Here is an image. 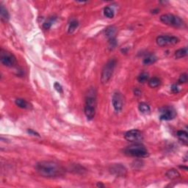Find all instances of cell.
Wrapping results in <instances>:
<instances>
[{"label": "cell", "instance_id": "1", "mask_svg": "<svg viewBox=\"0 0 188 188\" xmlns=\"http://www.w3.org/2000/svg\"><path fill=\"white\" fill-rule=\"evenodd\" d=\"M35 169L40 176L45 178H57L65 174L64 168L54 161L44 160L36 164Z\"/></svg>", "mask_w": 188, "mask_h": 188}, {"label": "cell", "instance_id": "2", "mask_svg": "<svg viewBox=\"0 0 188 188\" xmlns=\"http://www.w3.org/2000/svg\"><path fill=\"white\" fill-rule=\"evenodd\" d=\"M124 154L129 157L137 158H146L149 156L147 148L140 143H135V144L126 147L124 149Z\"/></svg>", "mask_w": 188, "mask_h": 188}, {"label": "cell", "instance_id": "3", "mask_svg": "<svg viewBox=\"0 0 188 188\" xmlns=\"http://www.w3.org/2000/svg\"><path fill=\"white\" fill-rule=\"evenodd\" d=\"M160 21L165 25L175 27H184L185 22L181 18L173 14H163L160 16Z\"/></svg>", "mask_w": 188, "mask_h": 188}, {"label": "cell", "instance_id": "4", "mask_svg": "<svg viewBox=\"0 0 188 188\" xmlns=\"http://www.w3.org/2000/svg\"><path fill=\"white\" fill-rule=\"evenodd\" d=\"M115 66H116V60L115 59H111L106 63L102 72L101 82L102 84H107L109 81L113 76Z\"/></svg>", "mask_w": 188, "mask_h": 188}, {"label": "cell", "instance_id": "5", "mask_svg": "<svg viewBox=\"0 0 188 188\" xmlns=\"http://www.w3.org/2000/svg\"><path fill=\"white\" fill-rule=\"evenodd\" d=\"M85 114L88 120H92L96 115V97L94 95L88 94L85 101Z\"/></svg>", "mask_w": 188, "mask_h": 188}, {"label": "cell", "instance_id": "6", "mask_svg": "<svg viewBox=\"0 0 188 188\" xmlns=\"http://www.w3.org/2000/svg\"><path fill=\"white\" fill-rule=\"evenodd\" d=\"M0 61L7 67H13L16 64V58L13 54L4 49L0 51Z\"/></svg>", "mask_w": 188, "mask_h": 188}, {"label": "cell", "instance_id": "7", "mask_svg": "<svg viewBox=\"0 0 188 188\" xmlns=\"http://www.w3.org/2000/svg\"><path fill=\"white\" fill-rule=\"evenodd\" d=\"M157 45L159 46H165L170 45H175L179 42V39L175 36H168V35H160L156 39Z\"/></svg>", "mask_w": 188, "mask_h": 188}, {"label": "cell", "instance_id": "8", "mask_svg": "<svg viewBox=\"0 0 188 188\" xmlns=\"http://www.w3.org/2000/svg\"><path fill=\"white\" fill-rule=\"evenodd\" d=\"M159 119L162 121L173 120L176 115V112L172 107H164L159 110Z\"/></svg>", "mask_w": 188, "mask_h": 188}, {"label": "cell", "instance_id": "9", "mask_svg": "<svg viewBox=\"0 0 188 188\" xmlns=\"http://www.w3.org/2000/svg\"><path fill=\"white\" fill-rule=\"evenodd\" d=\"M124 137L127 141L132 143H138L143 140V133L138 129H132L126 132Z\"/></svg>", "mask_w": 188, "mask_h": 188}, {"label": "cell", "instance_id": "10", "mask_svg": "<svg viewBox=\"0 0 188 188\" xmlns=\"http://www.w3.org/2000/svg\"><path fill=\"white\" fill-rule=\"evenodd\" d=\"M112 103H113V108L115 112L119 113L122 110L124 102H123V97L121 93L118 91L114 93V94L113 95V98H112Z\"/></svg>", "mask_w": 188, "mask_h": 188}, {"label": "cell", "instance_id": "11", "mask_svg": "<svg viewBox=\"0 0 188 188\" xmlns=\"http://www.w3.org/2000/svg\"><path fill=\"white\" fill-rule=\"evenodd\" d=\"M109 171L112 174L117 176H124L126 175L127 170L125 166L121 164H113L109 167Z\"/></svg>", "mask_w": 188, "mask_h": 188}, {"label": "cell", "instance_id": "12", "mask_svg": "<svg viewBox=\"0 0 188 188\" xmlns=\"http://www.w3.org/2000/svg\"><path fill=\"white\" fill-rule=\"evenodd\" d=\"M16 105L18 106V107L21 108V109H32V105L29 103L27 101H26L25 99L23 98H17L15 101Z\"/></svg>", "mask_w": 188, "mask_h": 188}, {"label": "cell", "instance_id": "13", "mask_svg": "<svg viewBox=\"0 0 188 188\" xmlns=\"http://www.w3.org/2000/svg\"><path fill=\"white\" fill-rule=\"evenodd\" d=\"M157 57H156V55H153V54H149L147 56L145 57V58L143 59V63L146 66H149V65L154 64L157 62Z\"/></svg>", "mask_w": 188, "mask_h": 188}, {"label": "cell", "instance_id": "14", "mask_svg": "<svg viewBox=\"0 0 188 188\" xmlns=\"http://www.w3.org/2000/svg\"><path fill=\"white\" fill-rule=\"evenodd\" d=\"M177 137L178 140L185 145H187L188 134L185 130H179L177 132Z\"/></svg>", "mask_w": 188, "mask_h": 188}, {"label": "cell", "instance_id": "15", "mask_svg": "<svg viewBox=\"0 0 188 188\" xmlns=\"http://www.w3.org/2000/svg\"><path fill=\"white\" fill-rule=\"evenodd\" d=\"M180 176L181 175H180L179 172L174 168L170 169L166 172V176L169 179H176V178H179Z\"/></svg>", "mask_w": 188, "mask_h": 188}, {"label": "cell", "instance_id": "16", "mask_svg": "<svg viewBox=\"0 0 188 188\" xmlns=\"http://www.w3.org/2000/svg\"><path fill=\"white\" fill-rule=\"evenodd\" d=\"M0 16H1V19L5 22L8 21L9 18H10V15H9L8 11L2 5H1V6H0Z\"/></svg>", "mask_w": 188, "mask_h": 188}, {"label": "cell", "instance_id": "17", "mask_svg": "<svg viewBox=\"0 0 188 188\" xmlns=\"http://www.w3.org/2000/svg\"><path fill=\"white\" fill-rule=\"evenodd\" d=\"M187 54H188L187 47H184L182 48V49L176 50V51L175 52L174 56L176 59H181L183 58V57H185L187 55Z\"/></svg>", "mask_w": 188, "mask_h": 188}, {"label": "cell", "instance_id": "18", "mask_svg": "<svg viewBox=\"0 0 188 188\" xmlns=\"http://www.w3.org/2000/svg\"><path fill=\"white\" fill-rule=\"evenodd\" d=\"M115 33H116V28L114 26H109L105 29V35L109 39L115 38Z\"/></svg>", "mask_w": 188, "mask_h": 188}, {"label": "cell", "instance_id": "19", "mask_svg": "<svg viewBox=\"0 0 188 188\" xmlns=\"http://www.w3.org/2000/svg\"><path fill=\"white\" fill-rule=\"evenodd\" d=\"M138 109L141 113L143 114H147V113H149L151 111L150 106L148 104L145 103V102H141L138 105Z\"/></svg>", "mask_w": 188, "mask_h": 188}, {"label": "cell", "instance_id": "20", "mask_svg": "<svg viewBox=\"0 0 188 188\" xmlns=\"http://www.w3.org/2000/svg\"><path fill=\"white\" fill-rule=\"evenodd\" d=\"M161 84V81L159 78L157 77H152L148 80V85L152 88H156L159 87Z\"/></svg>", "mask_w": 188, "mask_h": 188}, {"label": "cell", "instance_id": "21", "mask_svg": "<svg viewBox=\"0 0 188 188\" xmlns=\"http://www.w3.org/2000/svg\"><path fill=\"white\" fill-rule=\"evenodd\" d=\"M78 27H79V22H78L77 20H72V21L70 22L69 26H68V33H73L77 29Z\"/></svg>", "mask_w": 188, "mask_h": 188}, {"label": "cell", "instance_id": "22", "mask_svg": "<svg viewBox=\"0 0 188 188\" xmlns=\"http://www.w3.org/2000/svg\"><path fill=\"white\" fill-rule=\"evenodd\" d=\"M104 15L108 18H113L115 16L114 10L109 7H106L104 9Z\"/></svg>", "mask_w": 188, "mask_h": 188}, {"label": "cell", "instance_id": "23", "mask_svg": "<svg viewBox=\"0 0 188 188\" xmlns=\"http://www.w3.org/2000/svg\"><path fill=\"white\" fill-rule=\"evenodd\" d=\"M148 78H149L148 74L146 73V72H143V73L140 74L138 77H137V81H138L140 83H145L148 80Z\"/></svg>", "mask_w": 188, "mask_h": 188}, {"label": "cell", "instance_id": "24", "mask_svg": "<svg viewBox=\"0 0 188 188\" xmlns=\"http://www.w3.org/2000/svg\"><path fill=\"white\" fill-rule=\"evenodd\" d=\"M56 19V18H49V21L44 22V24H43V28H44V29H49L50 28H51L52 25V24L54 23V21H55V20Z\"/></svg>", "mask_w": 188, "mask_h": 188}, {"label": "cell", "instance_id": "25", "mask_svg": "<svg viewBox=\"0 0 188 188\" xmlns=\"http://www.w3.org/2000/svg\"><path fill=\"white\" fill-rule=\"evenodd\" d=\"M187 82V74L186 73L182 74V75L179 77V79H178V84L186 83Z\"/></svg>", "mask_w": 188, "mask_h": 188}, {"label": "cell", "instance_id": "26", "mask_svg": "<svg viewBox=\"0 0 188 188\" xmlns=\"http://www.w3.org/2000/svg\"><path fill=\"white\" fill-rule=\"evenodd\" d=\"M54 87H55V90L57 91V92L59 93V94H63V89L62 85H60L59 82H56L54 84Z\"/></svg>", "mask_w": 188, "mask_h": 188}, {"label": "cell", "instance_id": "27", "mask_svg": "<svg viewBox=\"0 0 188 188\" xmlns=\"http://www.w3.org/2000/svg\"><path fill=\"white\" fill-rule=\"evenodd\" d=\"M117 46V41L116 39L115 38L109 39V48L110 49H113Z\"/></svg>", "mask_w": 188, "mask_h": 188}, {"label": "cell", "instance_id": "28", "mask_svg": "<svg viewBox=\"0 0 188 188\" xmlns=\"http://www.w3.org/2000/svg\"><path fill=\"white\" fill-rule=\"evenodd\" d=\"M27 133L29 134V135L36 136V137H40V135H39V133H38L37 132H35V130H33L32 129H27Z\"/></svg>", "mask_w": 188, "mask_h": 188}, {"label": "cell", "instance_id": "29", "mask_svg": "<svg viewBox=\"0 0 188 188\" xmlns=\"http://www.w3.org/2000/svg\"><path fill=\"white\" fill-rule=\"evenodd\" d=\"M171 91H172L174 94H178L179 92V89H178V85H176V84H174V85L171 86Z\"/></svg>", "mask_w": 188, "mask_h": 188}, {"label": "cell", "instance_id": "30", "mask_svg": "<svg viewBox=\"0 0 188 188\" xmlns=\"http://www.w3.org/2000/svg\"><path fill=\"white\" fill-rule=\"evenodd\" d=\"M134 94L136 96H140L141 95H142V92H141L140 90H139L138 88H135V90H134Z\"/></svg>", "mask_w": 188, "mask_h": 188}, {"label": "cell", "instance_id": "31", "mask_svg": "<svg viewBox=\"0 0 188 188\" xmlns=\"http://www.w3.org/2000/svg\"><path fill=\"white\" fill-rule=\"evenodd\" d=\"M96 186H97V187H105V185H104L102 183H101V182H98L97 185Z\"/></svg>", "mask_w": 188, "mask_h": 188}, {"label": "cell", "instance_id": "32", "mask_svg": "<svg viewBox=\"0 0 188 188\" xmlns=\"http://www.w3.org/2000/svg\"><path fill=\"white\" fill-rule=\"evenodd\" d=\"M158 12H159V10H152V13H158Z\"/></svg>", "mask_w": 188, "mask_h": 188}]
</instances>
